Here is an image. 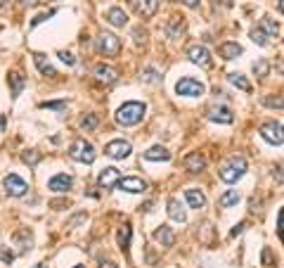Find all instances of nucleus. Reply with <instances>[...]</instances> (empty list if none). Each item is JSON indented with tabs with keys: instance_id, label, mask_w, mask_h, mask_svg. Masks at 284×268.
<instances>
[{
	"instance_id": "obj_1",
	"label": "nucleus",
	"mask_w": 284,
	"mask_h": 268,
	"mask_svg": "<svg viewBox=\"0 0 284 268\" xmlns=\"http://www.w3.org/2000/svg\"><path fill=\"white\" fill-rule=\"evenodd\" d=\"M145 112H147V107L142 102H126V105L118 107L116 121L121 126H135V124L145 119Z\"/></svg>"
},
{
	"instance_id": "obj_2",
	"label": "nucleus",
	"mask_w": 284,
	"mask_h": 268,
	"mask_svg": "<svg viewBox=\"0 0 284 268\" xmlns=\"http://www.w3.org/2000/svg\"><path fill=\"white\" fill-rule=\"evenodd\" d=\"M244 173H246V161H244V157H232V159H227L225 164L220 166V171H218L220 180H225V183H235V180L242 178Z\"/></svg>"
},
{
	"instance_id": "obj_3",
	"label": "nucleus",
	"mask_w": 284,
	"mask_h": 268,
	"mask_svg": "<svg viewBox=\"0 0 284 268\" xmlns=\"http://www.w3.org/2000/svg\"><path fill=\"white\" fill-rule=\"evenodd\" d=\"M69 157L76 159V161H83V164H93L95 161V147L83 138H76L69 147Z\"/></svg>"
},
{
	"instance_id": "obj_4",
	"label": "nucleus",
	"mask_w": 284,
	"mask_h": 268,
	"mask_svg": "<svg viewBox=\"0 0 284 268\" xmlns=\"http://www.w3.org/2000/svg\"><path fill=\"white\" fill-rule=\"evenodd\" d=\"M204 83L196 79H180L176 83V93L178 95H183V98H199V95H204Z\"/></svg>"
},
{
	"instance_id": "obj_5",
	"label": "nucleus",
	"mask_w": 284,
	"mask_h": 268,
	"mask_svg": "<svg viewBox=\"0 0 284 268\" xmlns=\"http://www.w3.org/2000/svg\"><path fill=\"white\" fill-rule=\"evenodd\" d=\"M261 135L263 140H268L270 145H282L284 142V126L280 121H265L261 126Z\"/></svg>"
},
{
	"instance_id": "obj_6",
	"label": "nucleus",
	"mask_w": 284,
	"mask_h": 268,
	"mask_svg": "<svg viewBox=\"0 0 284 268\" xmlns=\"http://www.w3.org/2000/svg\"><path fill=\"white\" fill-rule=\"evenodd\" d=\"M2 188H5V192H7L10 197H24L26 190H29V185H26L17 173H10V176L2 178Z\"/></svg>"
},
{
	"instance_id": "obj_7",
	"label": "nucleus",
	"mask_w": 284,
	"mask_h": 268,
	"mask_svg": "<svg viewBox=\"0 0 284 268\" xmlns=\"http://www.w3.org/2000/svg\"><path fill=\"white\" fill-rule=\"evenodd\" d=\"M95 45H97V52H102V55H118L121 40H118L114 33H99L97 40H95Z\"/></svg>"
},
{
	"instance_id": "obj_8",
	"label": "nucleus",
	"mask_w": 284,
	"mask_h": 268,
	"mask_svg": "<svg viewBox=\"0 0 284 268\" xmlns=\"http://www.w3.org/2000/svg\"><path fill=\"white\" fill-rule=\"evenodd\" d=\"M104 154L111 159H126L130 154V142L126 140H111L104 145Z\"/></svg>"
},
{
	"instance_id": "obj_9",
	"label": "nucleus",
	"mask_w": 284,
	"mask_h": 268,
	"mask_svg": "<svg viewBox=\"0 0 284 268\" xmlns=\"http://www.w3.org/2000/svg\"><path fill=\"white\" fill-rule=\"evenodd\" d=\"M183 166H185V171H189V173H199V171L206 169V159H204V154H199V152H189L185 157V161H183Z\"/></svg>"
},
{
	"instance_id": "obj_10",
	"label": "nucleus",
	"mask_w": 284,
	"mask_h": 268,
	"mask_svg": "<svg viewBox=\"0 0 284 268\" xmlns=\"http://www.w3.org/2000/svg\"><path fill=\"white\" fill-rule=\"evenodd\" d=\"M187 57L194 64H208L211 62V52H208L206 45H189L187 48Z\"/></svg>"
},
{
	"instance_id": "obj_11",
	"label": "nucleus",
	"mask_w": 284,
	"mask_h": 268,
	"mask_svg": "<svg viewBox=\"0 0 284 268\" xmlns=\"http://www.w3.org/2000/svg\"><path fill=\"white\" fill-rule=\"evenodd\" d=\"M118 180H121V171L114 169V166H109L99 173V188L104 190H111L114 185H118Z\"/></svg>"
},
{
	"instance_id": "obj_12",
	"label": "nucleus",
	"mask_w": 284,
	"mask_h": 268,
	"mask_svg": "<svg viewBox=\"0 0 284 268\" xmlns=\"http://www.w3.org/2000/svg\"><path fill=\"white\" fill-rule=\"evenodd\" d=\"M130 2L137 14H142V17H154L159 10V0H130Z\"/></svg>"
},
{
	"instance_id": "obj_13",
	"label": "nucleus",
	"mask_w": 284,
	"mask_h": 268,
	"mask_svg": "<svg viewBox=\"0 0 284 268\" xmlns=\"http://www.w3.org/2000/svg\"><path fill=\"white\" fill-rule=\"evenodd\" d=\"M118 188L126 190V192H145V190H147V183H145L142 178L130 176V178H121V180H118Z\"/></svg>"
},
{
	"instance_id": "obj_14",
	"label": "nucleus",
	"mask_w": 284,
	"mask_h": 268,
	"mask_svg": "<svg viewBox=\"0 0 284 268\" xmlns=\"http://www.w3.org/2000/svg\"><path fill=\"white\" fill-rule=\"evenodd\" d=\"M168 216H171V221H176V223H185L187 221V214H185V209H183V204H180V199H176V197L168 199Z\"/></svg>"
},
{
	"instance_id": "obj_15",
	"label": "nucleus",
	"mask_w": 284,
	"mask_h": 268,
	"mask_svg": "<svg viewBox=\"0 0 284 268\" xmlns=\"http://www.w3.org/2000/svg\"><path fill=\"white\" fill-rule=\"evenodd\" d=\"M206 117H208L211 121H218V124H232V121H235L232 112L227 110V107H211Z\"/></svg>"
},
{
	"instance_id": "obj_16",
	"label": "nucleus",
	"mask_w": 284,
	"mask_h": 268,
	"mask_svg": "<svg viewBox=\"0 0 284 268\" xmlns=\"http://www.w3.org/2000/svg\"><path fill=\"white\" fill-rule=\"evenodd\" d=\"M242 52H244V50H242V45H239V43H223V45L218 48V55H220L225 62L237 60Z\"/></svg>"
},
{
	"instance_id": "obj_17",
	"label": "nucleus",
	"mask_w": 284,
	"mask_h": 268,
	"mask_svg": "<svg viewBox=\"0 0 284 268\" xmlns=\"http://www.w3.org/2000/svg\"><path fill=\"white\" fill-rule=\"evenodd\" d=\"M71 176H67V173H59V176H55V178H50L48 183V188L50 190H55V192H67L69 188H71Z\"/></svg>"
},
{
	"instance_id": "obj_18",
	"label": "nucleus",
	"mask_w": 284,
	"mask_h": 268,
	"mask_svg": "<svg viewBox=\"0 0 284 268\" xmlns=\"http://www.w3.org/2000/svg\"><path fill=\"white\" fill-rule=\"evenodd\" d=\"M154 240H157L159 245H164V247H171L176 242V235H173V230L168 228V226H159L154 230Z\"/></svg>"
},
{
	"instance_id": "obj_19",
	"label": "nucleus",
	"mask_w": 284,
	"mask_h": 268,
	"mask_svg": "<svg viewBox=\"0 0 284 268\" xmlns=\"http://www.w3.org/2000/svg\"><path fill=\"white\" fill-rule=\"evenodd\" d=\"M185 197H187V204H189L192 209H201L206 204L204 192H201V190H196V188L185 190Z\"/></svg>"
},
{
	"instance_id": "obj_20",
	"label": "nucleus",
	"mask_w": 284,
	"mask_h": 268,
	"mask_svg": "<svg viewBox=\"0 0 284 268\" xmlns=\"http://www.w3.org/2000/svg\"><path fill=\"white\" fill-rule=\"evenodd\" d=\"M145 159L147 161H168L171 159V152L166 147H161V145H154V147H149L145 152Z\"/></svg>"
},
{
	"instance_id": "obj_21",
	"label": "nucleus",
	"mask_w": 284,
	"mask_h": 268,
	"mask_svg": "<svg viewBox=\"0 0 284 268\" xmlns=\"http://www.w3.org/2000/svg\"><path fill=\"white\" fill-rule=\"evenodd\" d=\"M107 21L111 24V26H126L128 17H126V12L121 10V7H111V10H107Z\"/></svg>"
},
{
	"instance_id": "obj_22",
	"label": "nucleus",
	"mask_w": 284,
	"mask_h": 268,
	"mask_svg": "<svg viewBox=\"0 0 284 268\" xmlns=\"http://www.w3.org/2000/svg\"><path fill=\"white\" fill-rule=\"evenodd\" d=\"M95 76H97V81H104V83H111V81H116V69H111V67H104V64H99V67H95Z\"/></svg>"
},
{
	"instance_id": "obj_23",
	"label": "nucleus",
	"mask_w": 284,
	"mask_h": 268,
	"mask_svg": "<svg viewBox=\"0 0 284 268\" xmlns=\"http://www.w3.org/2000/svg\"><path fill=\"white\" fill-rule=\"evenodd\" d=\"M14 242L19 245V249L21 252H29L31 249V245H33V240H31V233L26 228H21V230H17V235H14Z\"/></svg>"
},
{
	"instance_id": "obj_24",
	"label": "nucleus",
	"mask_w": 284,
	"mask_h": 268,
	"mask_svg": "<svg viewBox=\"0 0 284 268\" xmlns=\"http://www.w3.org/2000/svg\"><path fill=\"white\" fill-rule=\"evenodd\" d=\"M33 62H36V67H38L40 74H45V76H55V69H52V64L45 60V55L36 52V55H33Z\"/></svg>"
},
{
	"instance_id": "obj_25",
	"label": "nucleus",
	"mask_w": 284,
	"mask_h": 268,
	"mask_svg": "<svg viewBox=\"0 0 284 268\" xmlns=\"http://www.w3.org/2000/svg\"><path fill=\"white\" fill-rule=\"evenodd\" d=\"M261 29H263L270 38H277V33H280V24H277L273 17H263V19H261Z\"/></svg>"
},
{
	"instance_id": "obj_26",
	"label": "nucleus",
	"mask_w": 284,
	"mask_h": 268,
	"mask_svg": "<svg viewBox=\"0 0 284 268\" xmlns=\"http://www.w3.org/2000/svg\"><path fill=\"white\" fill-rule=\"evenodd\" d=\"M227 81H230L232 86H237L239 90H244V93H251V83H249V81H246L242 74H235V71H232V74H227Z\"/></svg>"
},
{
	"instance_id": "obj_27",
	"label": "nucleus",
	"mask_w": 284,
	"mask_h": 268,
	"mask_svg": "<svg viewBox=\"0 0 284 268\" xmlns=\"http://www.w3.org/2000/svg\"><path fill=\"white\" fill-rule=\"evenodd\" d=\"M166 31H168L171 38H180V33L185 31V21L183 19H171L168 21V26H166Z\"/></svg>"
},
{
	"instance_id": "obj_28",
	"label": "nucleus",
	"mask_w": 284,
	"mask_h": 268,
	"mask_svg": "<svg viewBox=\"0 0 284 268\" xmlns=\"http://www.w3.org/2000/svg\"><path fill=\"white\" fill-rule=\"evenodd\" d=\"M10 83H12V95L17 98V95H21V88H24V76H21L19 71H12L10 74Z\"/></svg>"
},
{
	"instance_id": "obj_29",
	"label": "nucleus",
	"mask_w": 284,
	"mask_h": 268,
	"mask_svg": "<svg viewBox=\"0 0 284 268\" xmlns=\"http://www.w3.org/2000/svg\"><path fill=\"white\" fill-rule=\"evenodd\" d=\"M239 202V192L237 190H227L225 195H220V199H218V204L223 209H227V207H232V204H237Z\"/></svg>"
},
{
	"instance_id": "obj_30",
	"label": "nucleus",
	"mask_w": 284,
	"mask_h": 268,
	"mask_svg": "<svg viewBox=\"0 0 284 268\" xmlns=\"http://www.w3.org/2000/svg\"><path fill=\"white\" fill-rule=\"evenodd\" d=\"M130 235H133L130 226H121V230H118V247H121V249L130 247Z\"/></svg>"
},
{
	"instance_id": "obj_31",
	"label": "nucleus",
	"mask_w": 284,
	"mask_h": 268,
	"mask_svg": "<svg viewBox=\"0 0 284 268\" xmlns=\"http://www.w3.org/2000/svg\"><path fill=\"white\" fill-rule=\"evenodd\" d=\"M263 105H265V107H275V110H284V98H273V95H265Z\"/></svg>"
},
{
	"instance_id": "obj_32",
	"label": "nucleus",
	"mask_w": 284,
	"mask_h": 268,
	"mask_svg": "<svg viewBox=\"0 0 284 268\" xmlns=\"http://www.w3.org/2000/svg\"><path fill=\"white\" fill-rule=\"evenodd\" d=\"M251 38H254V43H258V45H263V48H265L270 36H268L263 29H254V31H251Z\"/></svg>"
},
{
	"instance_id": "obj_33",
	"label": "nucleus",
	"mask_w": 284,
	"mask_h": 268,
	"mask_svg": "<svg viewBox=\"0 0 284 268\" xmlns=\"http://www.w3.org/2000/svg\"><path fill=\"white\" fill-rule=\"evenodd\" d=\"M268 71H270V64H268L265 60H258L254 64V74H256V76H261V79H263V76H268Z\"/></svg>"
},
{
	"instance_id": "obj_34",
	"label": "nucleus",
	"mask_w": 284,
	"mask_h": 268,
	"mask_svg": "<svg viewBox=\"0 0 284 268\" xmlns=\"http://www.w3.org/2000/svg\"><path fill=\"white\" fill-rule=\"evenodd\" d=\"M95 126H97V117H95V114H88V117L81 119V129L83 131H93Z\"/></svg>"
},
{
	"instance_id": "obj_35",
	"label": "nucleus",
	"mask_w": 284,
	"mask_h": 268,
	"mask_svg": "<svg viewBox=\"0 0 284 268\" xmlns=\"http://www.w3.org/2000/svg\"><path fill=\"white\" fill-rule=\"evenodd\" d=\"M38 159H40V154H38V152H33V149H29V152H24V154H21V161H24V164H31V166H33V164H38Z\"/></svg>"
},
{
	"instance_id": "obj_36",
	"label": "nucleus",
	"mask_w": 284,
	"mask_h": 268,
	"mask_svg": "<svg viewBox=\"0 0 284 268\" xmlns=\"http://www.w3.org/2000/svg\"><path fill=\"white\" fill-rule=\"evenodd\" d=\"M142 79L147 81V83H154V81L159 79V76H157V69H152V67H147V69L142 71Z\"/></svg>"
},
{
	"instance_id": "obj_37",
	"label": "nucleus",
	"mask_w": 284,
	"mask_h": 268,
	"mask_svg": "<svg viewBox=\"0 0 284 268\" xmlns=\"http://www.w3.org/2000/svg\"><path fill=\"white\" fill-rule=\"evenodd\" d=\"M52 14H55V10H48V12H43V14H38L36 19L31 21V26H38V24H43V21H45V19H50Z\"/></svg>"
},
{
	"instance_id": "obj_38",
	"label": "nucleus",
	"mask_w": 284,
	"mask_h": 268,
	"mask_svg": "<svg viewBox=\"0 0 284 268\" xmlns=\"http://www.w3.org/2000/svg\"><path fill=\"white\" fill-rule=\"evenodd\" d=\"M59 60L64 62V64H69V67H71V64H76V57H74L71 52H64V50L59 52Z\"/></svg>"
},
{
	"instance_id": "obj_39",
	"label": "nucleus",
	"mask_w": 284,
	"mask_h": 268,
	"mask_svg": "<svg viewBox=\"0 0 284 268\" xmlns=\"http://www.w3.org/2000/svg\"><path fill=\"white\" fill-rule=\"evenodd\" d=\"M277 235L280 240H284V209L280 211V219H277Z\"/></svg>"
},
{
	"instance_id": "obj_40",
	"label": "nucleus",
	"mask_w": 284,
	"mask_h": 268,
	"mask_svg": "<svg viewBox=\"0 0 284 268\" xmlns=\"http://www.w3.org/2000/svg\"><path fill=\"white\" fill-rule=\"evenodd\" d=\"M86 219H88L86 214H79V216H74V219L69 221V223H67V228H76V226H79V223H83Z\"/></svg>"
},
{
	"instance_id": "obj_41",
	"label": "nucleus",
	"mask_w": 284,
	"mask_h": 268,
	"mask_svg": "<svg viewBox=\"0 0 284 268\" xmlns=\"http://www.w3.org/2000/svg\"><path fill=\"white\" fill-rule=\"evenodd\" d=\"M0 259H2L5 264H12V261H14V254H12V252H7V249H2V252H0Z\"/></svg>"
},
{
	"instance_id": "obj_42",
	"label": "nucleus",
	"mask_w": 284,
	"mask_h": 268,
	"mask_svg": "<svg viewBox=\"0 0 284 268\" xmlns=\"http://www.w3.org/2000/svg\"><path fill=\"white\" fill-rule=\"evenodd\" d=\"M275 180H277V183H282V185H284V164H282V166H277V169H275Z\"/></svg>"
},
{
	"instance_id": "obj_43",
	"label": "nucleus",
	"mask_w": 284,
	"mask_h": 268,
	"mask_svg": "<svg viewBox=\"0 0 284 268\" xmlns=\"http://www.w3.org/2000/svg\"><path fill=\"white\" fill-rule=\"evenodd\" d=\"M43 107H48V110H64V102H45Z\"/></svg>"
},
{
	"instance_id": "obj_44",
	"label": "nucleus",
	"mask_w": 284,
	"mask_h": 268,
	"mask_svg": "<svg viewBox=\"0 0 284 268\" xmlns=\"http://www.w3.org/2000/svg\"><path fill=\"white\" fill-rule=\"evenodd\" d=\"M21 7H33V5H38V0H17Z\"/></svg>"
},
{
	"instance_id": "obj_45",
	"label": "nucleus",
	"mask_w": 284,
	"mask_h": 268,
	"mask_svg": "<svg viewBox=\"0 0 284 268\" xmlns=\"http://www.w3.org/2000/svg\"><path fill=\"white\" fill-rule=\"evenodd\" d=\"M50 207H69V202H64V199H57V202H50Z\"/></svg>"
},
{
	"instance_id": "obj_46",
	"label": "nucleus",
	"mask_w": 284,
	"mask_h": 268,
	"mask_svg": "<svg viewBox=\"0 0 284 268\" xmlns=\"http://www.w3.org/2000/svg\"><path fill=\"white\" fill-rule=\"evenodd\" d=\"M99 268H118V266L114 264V261H102V264H99Z\"/></svg>"
},
{
	"instance_id": "obj_47",
	"label": "nucleus",
	"mask_w": 284,
	"mask_h": 268,
	"mask_svg": "<svg viewBox=\"0 0 284 268\" xmlns=\"http://www.w3.org/2000/svg\"><path fill=\"white\" fill-rule=\"evenodd\" d=\"M183 2H185L187 7H196L199 5V0H183Z\"/></svg>"
},
{
	"instance_id": "obj_48",
	"label": "nucleus",
	"mask_w": 284,
	"mask_h": 268,
	"mask_svg": "<svg viewBox=\"0 0 284 268\" xmlns=\"http://www.w3.org/2000/svg\"><path fill=\"white\" fill-rule=\"evenodd\" d=\"M242 228H244V223H239V226H237V228L232 230V233H230V235H232V238H235V235H239V233H242Z\"/></svg>"
},
{
	"instance_id": "obj_49",
	"label": "nucleus",
	"mask_w": 284,
	"mask_h": 268,
	"mask_svg": "<svg viewBox=\"0 0 284 268\" xmlns=\"http://www.w3.org/2000/svg\"><path fill=\"white\" fill-rule=\"evenodd\" d=\"M216 2H220L223 7H232V0H216Z\"/></svg>"
},
{
	"instance_id": "obj_50",
	"label": "nucleus",
	"mask_w": 284,
	"mask_h": 268,
	"mask_svg": "<svg viewBox=\"0 0 284 268\" xmlns=\"http://www.w3.org/2000/svg\"><path fill=\"white\" fill-rule=\"evenodd\" d=\"M280 12H284V0H280Z\"/></svg>"
},
{
	"instance_id": "obj_51",
	"label": "nucleus",
	"mask_w": 284,
	"mask_h": 268,
	"mask_svg": "<svg viewBox=\"0 0 284 268\" xmlns=\"http://www.w3.org/2000/svg\"><path fill=\"white\" fill-rule=\"evenodd\" d=\"M277 67H280V69L284 71V62H277Z\"/></svg>"
},
{
	"instance_id": "obj_52",
	"label": "nucleus",
	"mask_w": 284,
	"mask_h": 268,
	"mask_svg": "<svg viewBox=\"0 0 284 268\" xmlns=\"http://www.w3.org/2000/svg\"><path fill=\"white\" fill-rule=\"evenodd\" d=\"M36 268H48V266H45V264H38V266H36Z\"/></svg>"
},
{
	"instance_id": "obj_53",
	"label": "nucleus",
	"mask_w": 284,
	"mask_h": 268,
	"mask_svg": "<svg viewBox=\"0 0 284 268\" xmlns=\"http://www.w3.org/2000/svg\"><path fill=\"white\" fill-rule=\"evenodd\" d=\"M2 5H5V0H0V7H2Z\"/></svg>"
},
{
	"instance_id": "obj_54",
	"label": "nucleus",
	"mask_w": 284,
	"mask_h": 268,
	"mask_svg": "<svg viewBox=\"0 0 284 268\" xmlns=\"http://www.w3.org/2000/svg\"><path fill=\"white\" fill-rule=\"evenodd\" d=\"M74 268H86V266H74Z\"/></svg>"
}]
</instances>
